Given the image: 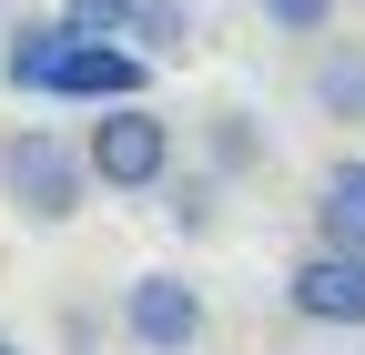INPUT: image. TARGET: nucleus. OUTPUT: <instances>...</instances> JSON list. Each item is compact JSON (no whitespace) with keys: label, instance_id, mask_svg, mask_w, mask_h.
I'll use <instances>...</instances> for the list:
<instances>
[{"label":"nucleus","instance_id":"f257e3e1","mask_svg":"<svg viewBox=\"0 0 365 355\" xmlns=\"http://www.w3.org/2000/svg\"><path fill=\"white\" fill-rule=\"evenodd\" d=\"M0 203L21 213L31 234H61L71 213L91 203V173H81V143L71 132H0Z\"/></svg>","mask_w":365,"mask_h":355},{"label":"nucleus","instance_id":"f03ea898","mask_svg":"<svg viewBox=\"0 0 365 355\" xmlns=\"http://www.w3.org/2000/svg\"><path fill=\"white\" fill-rule=\"evenodd\" d=\"M81 173L102 193H153L163 173H173V122L153 102H102L91 132H81Z\"/></svg>","mask_w":365,"mask_h":355},{"label":"nucleus","instance_id":"7ed1b4c3","mask_svg":"<svg viewBox=\"0 0 365 355\" xmlns=\"http://www.w3.org/2000/svg\"><path fill=\"white\" fill-rule=\"evenodd\" d=\"M203 325H213V304H203L193 274H173V264H153V274L122 284V335L143 345V355H193Z\"/></svg>","mask_w":365,"mask_h":355},{"label":"nucleus","instance_id":"20e7f679","mask_svg":"<svg viewBox=\"0 0 365 355\" xmlns=\"http://www.w3.org/2000/svg\"><path fill=\"white\" fill-rule=\"evenodd\" d=\"M284 304H294L304 325L365 335V254H345V244H314L294 274H284Z\"/></svg>","mask_w":365,"mask_h":355},{"label":"nucleus","instance_id":"39448f33","mask_svg":"<svg viewBox=\"0 0 365 355\" xmlns=\"http://www.w3.org/2000/svg\"><path fill=\"white\" fill-rule=\"evenodd\" d=\"M143 81H153V61L132 51V41H61V61H51V81L41 92L51 102H143Z\"/></svg>","mask_w":365,"mask_h":355},{"label":"nucleus","instance_id":"423d86ee","mask_svg":"<svg viewBox=\"0 0 365 355\" xmlns=\"http://www.w3.org/2000/svg\"><path fill=\"white\" fill-rule=\"evenodd\" d=\"M264 122L244 112V102H223V112H203V173L213 183H244V173H264Z\"/></svg>","mask_w":365,"mask_h":355},{"label":"nucleus","instance_id":"0eeeda50","mask_svg":"<svg viewBox=\"0 0 365 355\" xmlns=\"http://www.w3.org/2000/svg\"><path fill=\"white\" fill-rule=\"evenodd\" d=\"M314 244L365 254V153H345L325 183H314Z\"/></svg>","mask_w":365,"mask_h":355},{"label":"nucleus","instance_id":"6e6552de","mask_svg":"<svg viewBox=\"0 0 365 355\" xmlns=\"http://www.w3.org/2000/svg\"><path fill=\"white\" fill-rule=\"evenodd\" d=\"M61 21H11V41H0V81H11V92H41V81H51V61H61Z\"/></svg>","mask_w":365,"mask_h":355},{"label":"nucleus","instance_id":"1a4fd4ad","mask_svg":"<svg viewBox=\"0 0 365 355\" xmlns=\"http://www.w3.org/2000/svg\"><path fill=\"white\" fill-rule=\"evenodd\" d=\"M314 112H325V122H345V132H365V51H355V41L314 61Z\"/></svg>","mask_w":365,"mask_h":355},{"label":"nucleus","instance_id":"9d476101","mask_svg":"<svg viewBox=\"0 0 365 355\" xmlns=\"http://www.w3.org/2000/svg\"><path fill=\"white\" fill-rule=\"evenodd\" d=\"M153 193H163V224H173V234H213V224H223V193H234V183H213V173H163Z\"/></svg>","mask_w":365,"mask_h":355},{"label":"nucleus","instance_id":"9b49d317","mask_svg":"<svg viewBox=\"0 0 365 355\" xmlns=\"http://www.w3.org/2000/svg\"><path fill=\"white\" fill-rule=\"evenodd\" d=\"M122 41L143 61H173L182 41H193V0H132V21H122Z\"/></svg>","mask_w":365,"mask_h":355},{"label":"nucleus","instance_id":"f8f14e48","mask_svg":"<svg viewBox=\"0 0 365 355\" xmlns=\"http://www.w3.org/2000/svg\"><path fill=\"white\" fill-rule=\"evenodd\" d=\"M264 31H284V41H325L335 31V0H254Z\"/></svg>","mask_w":365,"mask_h":355},{"label":"nucleus","instance_id":"ddd939ff","mask_svg":"<svg viewBox=\"0 0 365 355\" xmlns=\"http://www.w3.org/2000/svg\"><path fill=\"white\" fill-rule=\"evenodd\" d=\"M71 41H122V21H132V0H61L51 11Z\"/></svg>","mask_w":365,"mask_h":355},{"label":"nucleus","instance_id":"4468645a","mask_svg":"<svg viewBox=\"0 0 365 355\" xmlns=\"http://www.w3.org/2000/svg\"><path fill=\"white\" fill-rule=\"evenodd\" d=\"M0 355H31V345H21V335H0Z\"/></svg>","mask_w":365,"mask_h":355}]
</instances>
